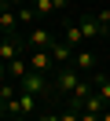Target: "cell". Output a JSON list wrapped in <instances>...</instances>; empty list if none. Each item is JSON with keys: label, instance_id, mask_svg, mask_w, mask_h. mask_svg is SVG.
Returning a JSON list of instances; mask_svg holds the SVG:
<instances>
[{"label": "cell", "instance_id": "6da1fadb", "mask_svg": "<svg viewBox=\"0 0 110 121\" xmlns=\"http://www.w3.org/2000/svg\"><path fill=\"white\" fill-rule=\"evenodd\" d=\"M18 84V92H29V95H48V73H37V70H29L22 81H15Z\"/></svg>", "mask_w": 110, "mask_h": 121}, {"label": "cell", "instance_id": "7a4b0ae2", "mask_svg": "<svg viewBox=\"0 0 110 121\" xmlns=\"http://www.w3.org/2000/svg\"><path fill=\"white\" fill-rule=\"evenodd\" d=\"M26 59H29V70H37V73H48L51 66H59V62H55V55H51V48H40V52H29Z\"/></svg>", "mask_w": 110, "mask_h": 121}, {"label": "cell", "instance_id": "3957f363", "mask_svg": "<svg viewBox=\"0 0 110 121\" xmlns=\"http://www.w3.org/2000/svg\"><path fill=\"white\" fill-rule=\"evenodd\" d=\"M26 44H29V52H40V48H51V44H55V37H51L48 26H33L29 37H26Z\"/></svg>", "mask_w": 110, "mask_h": 121}, {"label": "cell", "instance_id": "277c9868", "mask_svg": "<svg viewBox=\"0 0 110 121\" xmlns=\"http://www.w3.org/2000/svg\"><path fill=\"white\" fill-rule=\"evenodd\" d=\"M22 55V44L18 40H11V33H4V40H0V62H11Z\"/></svg>", "mask_w": 110, "mask_h": 121}, {"label": "cell", "instance_id": "5b68a950", "mask_svg": "<svg viewBox=\"0 0 110 121\" xmlns=\"http://www.w3.org/2000/svg\"><path fill=\"white\" fill-rule=\"evenodd\" d=\"M73 66H77L81 73H84V70H92V66H95V52H92L88 44H81L77 52H73Z\"/></svg>", "mask_w": 110, "mask_h": 121}, {"label": "cell", "instance_id": "8992f818", "mask_svg": "<svg viewBox=\"0 0 110 121\" xmlns=\"http://www.w3.org/2000/svg\"><path fill=\"white\" fill-rule=\"evenodd\" d=\"M62 30H66V33H62V40L73 48V52H77V48L84 44V33H81V26H77V22H70V26H62Z\"/></svg>", "mask_w": 110, "mask_h": 121}, {"label": "cell", "instance_id": "52a82bcc", "mask_svg": "<svg viewBox=\"0 0 110 121\" xmlns=\"http://www.w3.org/2000/svg\"><path fill=\"white\" fill-rule=\"evenodd\" d=\"M81 33H84V40H92V37H103V30H99V22H95V15H88V18H81Z\"/></svg>", "mask_w": 110, "mask_h": 121}, {"label": "cell", "instance_id": "ba28073f", "mask_svg": "<svg viewBox=\"0 0 110 121\" xmlns=\"http://www.w3.org/2000/svg\"><path fill=\"white\" fill-rule=\"evenodd\" d=\"M29 4H33V8H37V15H44V18H48L51 11H59V4H55V0H29Z\"/></svg>", "mask_w": 110, "mask_h": 121}, {"label": "cell", "instance_id": "9c48e42d", "mask_svg": "<svg viewBox=\"0 0 110 121\" xmlns=\"http://www.w3.org/2000/svg\"><path fill=\"white\" fill-rule=\"evenodd\" d=\"M95 22H99L103 33H110V11H95Z\"/></svg>", "mask_w": 110, "mask_h": 121}, {"label": "cell", "instance_id": "30bf717a", "mask_svg": "<svg viewBox=\"0 0 110 121\" xmlns=\"http://www.w3.org/2000/svg\"><path fill=\"white\" fill-rule=\"evenodd\" d=\"M59 121H81V110H73V106H70L66 114H59Z\"/></svg>", "mask_w": 110, "mask_h": 121}, {"label": "cell", "instance_id": "8fae6325", "mask_svg": "<svg viewBox=\"0 0 110 121\" xmlns=\"http://www.w3.org/2000/svg\"><path fill=\"white\" fill-rule=\"evenodd\" d=\"M55 4H59V8H66V0H55Z\"/></svg>", "mask_w": 110, "mask_h": 121}, {"label": "cell", "instance_id": "7c38bea8", "mask_svg": "<svg viewBox=\"0 0 110 121\" xmlns=\"http://www.w3.org/2000/svg\"><path fill=\"white\" fill-rule=\"evenodd\" d=\"M40 121H59V117H40Z\"/></svg>", "mask_w": 110, "mask_h": 121}]
</instances>
